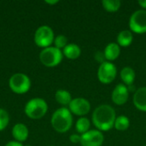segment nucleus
I'll list each match as a JSON object with an SVG mask.
<instances>
[{
	"label": "nucleus",
	"instance_id": "nucleus-1",
	"mask_svg": "<svg viewBox=\"0 0 146 146\" xmlns=\"http://www.w3.org/2000/svg\"><path fill=\"white\" fill-rule=\"evenodd\" d=\"M116 119L115 109L109 104L97 107L92 113V121L96 128L101 132H108L114 127Z\"/></svg>",
	"mask_w": 146,
	"mask_h": 146
},
{
	"label": "nucleus",
	"instance_id": "nucleus-2",
	"mask_svg": "<svg viewBox=\"0 0 146 146\" xmlns=\"http://www.w3.org/2000/svg\"><path fill=\"white\" fill-rule=\"evenodd\" d=\"M73 125V116L70 110L67 108L56 110L51 117L52 127L60 133H67Z\"/></svg>",
	"mask_w": 146,
	"mask_h": 146
},
{
	"label": "nucleus",
	"instance_id": "nucleus-3",
	"mask_svg": "<svg viewBox=\"0 0 146 146\" xmlns=\"http://www.w3.org/2000/svg\"><path fill=\"white\" fill-rule=\"evenodd\" d=\"M48 110L47 103L42 98H33L25 106V113L31 119H40Z\"/></svg>",
	"mask_w": 146,
	"mask_h": 146
},
{
	"label": "nucleus",
	"instance_id": "nucleus-4",
	"mask_svg": "<svg viewBox=\"0 0 146 146\" xmlns=\"http://www.w3.org/2000/svg\"><path fill=\"white\" fill-rule=\"evenodd\" d=\"M62 57L63 54L61 50L51 46L44 48L39 54L40 62L49 68L57 66L62 62Z\"/></svg>",
	"mask_w": 146,
	"mask_h": 146
},
{
	"label": "nucleus",
	"instance_id": "nucleus-5",
	"mask_svg": "<svg viewBox=\"0 0 146 146\" xmlns=\"http://www.w3.org/2000/svg\"><path fill=\"white\" fill-rule=\"evenodd\" d=\"M9 86L15 93L23 94L29 91L31 87V81L27 75L17 73L10 77Z\"/></svg>",
	"mask_w": 146,
	"mask_h": 146
},
{
	"label": "nucleus",
	"instance_id": "nucleus-6",
	"mask_svg": "<svg viewBox=\"0 0 146 146\" xmlns=\"http://www.w3.org/2000/svg\"><path fill=\"white\" fill-rule=\"evenodd\" d=\"M117 75L115 65L110 62H104L100 64L98 69V79L102 84L109 85L112 83Z\"/></svg>",
	"mask_w": 146,
	"mask_h": 146
},
{
	"label": "nucleus",
	"instance_id": "nucleus-7",
	"mask_svg": "<svg viewBox=\"0 0 146 146\" xmlns=\"http://www.w3.org/2000/svg\"><path fill=\"white\" fill-rule=\"evenodd\" d=\"M130 31L139 34L146 33V10L139 9L132 14L129 19Z\"/></svg>",
	"mask_w": 146,
	"mask_h": 146
},
{
	"label": "nucleus",
	"instance_id": "nucleus-8",
	"mask_svg": "<svg viewBox=\"0 0 146 146\" xmlns=\"http://www.w3.org/2000/svg\"><path fill=\"white\" fill-rule=\"evenodd\" d=\"M54 32L49 26H41L35 32L34 41L38 47H50L54 42Z\"/></svg>",
	"mask_w": 146,
	"mask_h": 146
},
{
	"label": "nucleus",
	"instance_id": "nucleus-9",
	"mask_svg": "<svg viewBox=\"0 0 146 146\" xmlns=\"http://www.w3.org/2000/svg\"><path fill=\"white\" fill-rule=\"evenodd\" d=\"M104 141L103 133L98 129H92L81 135V146H102Z\"/></svg>",
	"mask_w": 146,
	"mask_h": 146
},
{
	"label": "nucleus",
	"instance_id": "nucleus-10",
	"mask_svg": "<svg viewBox=\"0 0 146 146\" xmlns=\"http://www.w3.org/2000/svg\"><path fill=\"white\" fill-rule=\"evenodd\" d=\"M68 110L72 114L83 117L90 112L91 104L86 98H76L72 99L71 103L68 105Z\"/></svg>",
	"mask_w": 146,
	"mask_h": 146
},
{
	"label": "nucleus",
	"instance_id": "nucleus-11",
	"mask_svg": "<svg viewBox=\"0 0 146 146\" xmlns=\"http://www.w3.org/2000/svg\"><path fill=\"white\" fill-rule=\"evenodd\" d=\"M128 98H129V91L127 86L124 84L116 85L111 93L112 102L119 106L125 104L127 102Z\"/></svg>",
	"mask_w": 146,
	"mask_h": 146
},
{
	"label": "nucleus",
	"instance_id": "nucleus-12",
	"mask_svg": "<svg viewBox=\"0 0 146 146\" xmlns=\"http://www.w3.org/2000/svg\"><path fill=\"white\" fill-rule=\"evenodd\" d=\"M133 104L139 110L146 112V86L140 87L135 91Z\"/></svg>",
	"mask_w": 146,
	"mask_h": 146
},
{
	"label": "nucleus",
	"instance_id": "nucleus-13",
	"mask_svg": "<svg viewBox=\"0 0 146 146\" xmlns=\"http://www.w3.org/2000/svg\"><path fill=\"white\" fill-rule=\"evenodd\" d=\"M105 59L109 62L116 60L121 54V47L117 43H110L106 45L104 50Z\"/></svg>",
	"mask_w": 146,
	"mask_h": 146
},
{
	"label": "nucleus",
	"instance_id": "nucleus-14",
	"mask_svg": "<svg viewBox=\"0 0 146 146\" xmlns=\"http://www.w3.org/2000/svg\"><path fill=\"white\" fill-rule=\"evenodd\" d=\"M12 135L17 142H24L28 137V129L22 123H17L12 129Z\"/></svg>",
	"mask_w": 146,
	"mask_h": 146
},
{
	"label": "nucleus",
	"instance_id": "nucleus-15",
	"mask_svg": "<svg viewBox=\"0 0 146 146\" xmlns=\"http://www.w3.org/2000/svg\"><path fill=\"white\" fill-rule=\"evenodd\" d=\"M120 76H121V79L123 81L124 85L128 86H131L133 84L135 77H136V74L133 68L124 67L121 68V70L120 72Z\"/></svg>",
	"mask_w": 146,
	"mask_h": 146
},
{
	"label": "nucleus",
	"instance_id": "nucleus-16",
	"mask_svg": "<svg viewBox=\"0 0 146 146\" xmlns=\"http://www.w3.org/2000/svg\"><path fill=\"white\" fill-rule=\"evenodd\" d=\"M133 40V32L130 30H122L121 31L116 38L117 44L120 47H127L129 46Z\"/></svg>",
	"mask_w": 146,
	"mask_h": 146
},
{
	"label": "nucleus",
	"instance_id": "nucleus-17",
	"mask_svg": "<svg viewBox=\"0 0 146 146\" xmlns=\"http://www.w3.org/2000/svg\"><path fill=\"white\" fill-rule=\"evenodd\" d=\"M62 54L68 59L74 60L77 59L81 54L80 47L76 44H68L62 51Z\"/></svg>",
	"mask_w": 146,
	"mask_h": 146
},
{
	"label": "nucleus",
	"instance_id": "nucleus-18",
	"mask_svg": "<svg viewBox=\"0 0 146 146\" xmlns=\"http://www.w3.org/2000/svg\"><path fill=\"white\" fill-rule=\"evenodd\" d=\"M55 98L56 100V102L63 106H67L69 105V104L72 101V97L70 92H68L66 90H58L56 94H55Z\"/></svg>",
	"mask_w": 146,
	"mask_h": 146
},
{
	"label": "nucleus",
	"instance_id": "nucleus-19",
	"mask_svg": "<svg viewBox=\"0 0 146 146\" xmlns=\"http://www.w3.org/2000/svg\"><path fill=\"white\" fill-rule=\"evenodd\" d=\"M129 127H130V120L127 116L123 115L116 116L114 127L117 131H121V132L126 131L128 129Z\"/></svg>",
	"mask_w": 146,
	"mask_h": 146
},
{
	"label": "nucleus",
	"instance_id": "nucleus-20",
	"mask_svg": "<svg viewBox=\"0 0 146 146\" xmlns=\"http://www.w3.org/2000/svg\"><path fill=\"white\" fill-rule=\"evenodd\" d=\"M90 127H91V121L88 118L83 116L77 120L75 124V129L81 135L88 132L90 130Z\"/></svg>",
	"mask_w": 146,
	"mask_h": 146
},
{
	"label": "nucleus",
	"instance_id": "nucleus-21",
	"mask_svg": "<svg viewBox=\"0 0 146 146\" xmlns=\"http://www.w3.org/2000/svg\"><path fill=\"white\" fill-rule=\"evenodd\" d=\"M102 5L108 12H116L121 8V2L120 0H103Z\"/></svg>",
	"mask_w": 146,
	"mask_h": 146
},
{
	"label": "nucleus",
	"instance_id": "nucleus-22",
	"mask_svg": "<svg viewBox=\"0 0 146 146\" xmlns=\"http://www.w3.org/2000/svg\"><path fill=\"white\" fill-rule=\"evenodd\" d=\"M9 117L8 112L3 110L0 109V131H3L9 124Z\"/></svg>",
	"mask_w": 146,
	"mask_h": 146
},
{
	"label": "nucleus",
	"instance_id": "nucleus-23",
	"mask_svg": "<svg viewBox=\"0 0 146 146\" xmlns=\"http://www.w3.org/2000/svg\"><path fill=\"white\" fill-rule=\"evenodd\" d=\"M54 44H55L56 48H57L59 50L64 49L68 45V38L64 35H58L55 38Z\"/></svg>",
	"mask_w": 146,
	"mask_h": 146
},
{
	"label": "nucleus",
	"instance_id": "nucleus-24",
	"mask_svg": "<svg viewBox=\"0 0 146 146\" xmlns=\"http://www.w3.org/2000/svg\"><path fill=\"white\" fill-rule=\"evenodd\" d=\"M95 59L98 62H100V63H103L105 62V56H104V52H101V51H98L96 52L95 54Z\"/></svg>",
	"mask_w": 146,
	"mask_h": 146
},
{
	"label": "nucleus",
	"instance_id": "nucleus-25",
	"mask_svg": "<svg viewBox=\"0 0 146 146\" xmlns=\"http://www.w3.org/2000/svg\"><path fill=\"white\" fill-rule=\"evenodd\" d=\"M69 140H70L72 143H74V144H78V143L80 144L81 135H79V134H72V135L69 137Z\"/></svg>",
	"mask_w": 146,
	"mask_h": 146
},
{
	"label": "nucleus",
	"instance_id": "nucleus-26",
	"mask_svg": "<svg viewBox=\"0 0 146 146\" xmlns=\"http://www.w3.org/2000/svg\"><path fill=\"white\" fill-rule=\"evenodd\" d=\"M5 146H23L20 142H17V141H10L9 142L8 144H6Z\"/></svg>",
	"mask_w": 146,
	"mask_h": 146
},
{
	"label": "nucleus",
	"instance_id": "nucleus-27",
	"mask_svg": "<svg viewBox=\"0 0 146 146\" xmlns=\"http://www.w3.org/2000/svg\"><path fill=\"white\" fill-rule=\"evenodd\" d=\"M138 3L143 8V9H145L146 10V0H139L138 2Z\"/></svg>",
	"mask_w": 146,
	"mask_h": 146
},
{
	"label": "nucleus",
	"instance_id": "nucleus-28",
	"mask_svg": "<svg viewBox=\"0 0 146 146\" xmlns=\"http://www.w3.org/2000/svg\"><path fill=\"white\" fill-rule=\"evenodd\" d=\"M45 3H49V4H56V3H58V0H55V1H48V0H46Z\"/></svg>",
	"mask_w": 146,
	"mask_h": 146
},
{
	"label": "nucleus",
	"instance_id": "nucleus-29",
	"mask_svg": "<svg viewBox=\"0 0 146 146\" xmlns=\"http://www.w3.org/2000/svg\"><path fill=\"white\" fill-rule=\"evenodd\" d=\"M26 146H31V145H26Z\"/></svg>",
	"mask_w": 146,
	"mask_h": 146
},
{
	"label": "nucleus",
	"instance_id": "nucleus-30",
	"mask_svg": "<svg viewBox=\"0 0 146 146\" xmlns=\"http://www.w3.org/2000/svg\"><path fill=\"white\" fill-rule=\"evenodd\" d=\"M50 146H51V145H50Z\"/></svg>",
	"mask_w": 146,
	"mask_h": 146
}]
</instances>
